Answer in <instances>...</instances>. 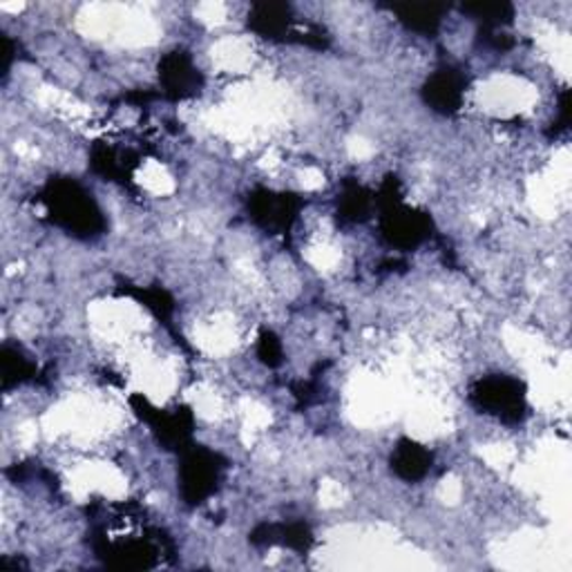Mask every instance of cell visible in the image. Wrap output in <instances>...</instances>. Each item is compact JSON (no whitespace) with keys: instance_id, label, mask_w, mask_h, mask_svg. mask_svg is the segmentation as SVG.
Returning <instances> with one entry per match:
<instances>
[{"instance_id":"8992f818","label":"cell","mask_w":572,"mask_h":572,"mask_svg":"<svg viewBox=\"0 0 572 572\" xmlns=\"http://www.w3.org/2000/svg\"><path fill=\"white\" fill-rule=\"evenodd\" d=\"M378 226L383 239L399 250H414L434 233L429 213L407 206L405 200L378 209Z\"/></svg>"},{"instance_id":"52a82bcc","label":"cell","mask_w":572,"mask_h":572,"mask_svg":"<svg viewBox=\"0 0 572 572\" xmlns=\"http://www.w3.org/2000/svg\"><path fill=\"white\" fill-rule=\"evenodd\" d=\"M159 94L168 101H188L204 90V75L193 54L177 47L166 52L157 66Z\"/></svg>"},{"instance_id":"9a60e30c","label":"cell","mask_w":572,"mask_h":572,"mask_svg":"<svg viewBox=\"0 0 572 572\" xmlns=\"http://www.w3.org/2000/svg\"><path fill=\"white\" fill-rule=\"evenodd\" d=\"M461 12L470 16L479 30H505L515 21V5L505 3V0H496V3H466L461 5Z\"/></svg>"},{"instance_id":"7c38bea8","label":"cell","mask_w":572,"mask_h":572,"mask_svg":"<svg viewBox=\"0 0 572 572\" xmlns=\"http://www.w3.org/2000/svg\"><path fill=\"white\" fill-rule=\"evenodd\" d=\"M392 14L414 34L420 36H436L442 27L445 16L450 12V5L445 3H394L390 5Z\"/></svg>"},{"instance_id":"30bf717a","label":"cell","mask_w":572,"mask_h":572,"mask_svg":"<svg viewBox=\"0 0 572 572\" xmlns=\"http://www.w3.org/2000/svg\"><path fill=\"white\" fill-rule=\"evenodd\" d=\"M392 472L405 483H420L434 468V455L414 438H401L390 457Z\"/></svg>"},{"instance_id":"e0dca14e","label":"cell","mask_w":572,"mask_h":572,"mask_svg":"<svg viewBox=\"0 0 572 572\" xmlns=\"http://www.w3.org/2000/svg\"><path fill=\"white\" fill-rule=\"evenodd\" d=\"M36 364L21 351L10 345L3 347V390H12L16 385L30 383L36 375Z\"/></svg>"},{"instance_id":"3957f363","label":"cell","mask_w":572,"mask_h":572,"mask_svg":"<svg viewBox=\"0 0 572 572\" xmlns=\"http://www.w3.org/2000/svg\"><path fill=\"white\" fill-rule=\"evenodd\" d=\"M470 403L485 416L519 425L528 416V388L524 380L507 373L483 375L470 388Z\"/></svg>"},{"instance_id":"9c48e42d","label":"cell","mask_w":572,"mask_h":572,"mask_svg":"<svg viewBox=\"0 0 572 572\" xmlns=\"http://www.w3.org/2000/svg\"><path fill=\"white\" fill-rule=\"evenodd\" d=\"M295 14L289 3H276V0H265V3L250 5L246 16V27L271 43H287L293 34Z\"/></svg>"},{"instance_id":"2e32d148","label":"cell","mask_w":572,"mask_h":572,"mask_svg":"<svg viewBox=\"0 0 572 572\" xmlns=\"http://www.w3.org/2000/svg\"><path fill=\"white\" fill-rule=\"evenodd\" d=\"M119 293L135 298L142 306H146L159 323L168 325L175 313V300L172 295L161 287H135V284H123L119 287Z\"/></svg>"},{"instance_id":"6da1fadb","label":"cell","mask_w":572,"mask_h":572,"mask_svg":"<svg viewBox=\"0 0 572 572\" xmlns=\"http://www.w3.org/2000/svg\"><path fill=\"white\" fill-rule=\"evenodd\" d=\"M49 224L77 239H97L105 233V215L90 190L70 177H52L38 193Z\"/></svg>"},{"instance_id":"ffe728a7","label":"cell","mask_w":572,"mask_h":572,"mask_svg":"<svg viewBox=\"0 0 572 572\" xmlns=\"http://www.w3.org/2000/svg\"><path fill=\"white\" fill-rule=\"evenodd\" d=\"M14 54H16V43L12 41V36L3 34V75H10L12 63H14Z\"/></svg>"},{"instance_id":"5b68a950","label":"cell","mask_w":572,"mask_h":572,"mask_svg":"<svg viewBox=\"0 0 572 572\" xmlns=\"http://www.w3.org/2000/svg\"><path fill=\"white\" fill-rule=\"evenodd\" d=\"M304 200L291 190H271V188H256L250 190L246 200V211L250 222L262 228L269 235H287L291 233L293 224L302 213Z\"/></svg>"},{"instance_id":"ba28073f","label":"cell","mask_w":572,"mask_h":572,"mask_svg":"<svg viewBox=\"0 0 572 572\" xmlns=\"http://www.w3.org/2000/svg\"><path fill=\"white\" fill-rule=\"evenodd\" d=\"M466 90L468 79L459 68L440 66L425 79L420 88V99L431 112L440 116H455L463 108Z\"/></svg>"},{"instance_id":"8fae6325","label":"cell","mask_w":572,"mask_h":572,"mask_svg":"<svg viewBox=\"0 0 572 572\" xmlns=\"http://www.w3.org/2000/svg\"><path fill=\"white\" fill-rule=\"evenodd\" d=\"M250 543L256 546H282L306 554L313 548V532L304 521L262 524L250 532Z\"/></svg>"},{"instance_id":"5bb4252c","label":"cell","mask_w":572,"mask_h":572,"mask_svg":"<svg viewBox=\"0 0 572 572\" xmlns=\"http://www.w3.org/2000/svg\"><path fill=\"white\" fill-rule=\"evenodd\" d=\"M137 157L133 153H116L114 148L105 144H94L90 153V168L94 175L103 177L105 181H121L125 183L133 177V170L137 168Z\"/></svg>"},{"instance_id":"d6986e66","label":"cell","mask_w":572,"mask_h":572,"mask_svg":"<svg viewBox=\"0 0 572 572\" xmlns=\"http://www.w3.org/2000/svg\"><path fill=\"white\" fill-rule=\"evenodd\" d=\"M568 125H570V92L563 90V94L559 99V116L552 123V135L559 137L561 133L568 131Z\"/></svg>"},{"instance_id":"277c9868","label":"cell","mask_w":572,"mask_h":572,"mask_svg":"<svg viewBox=\"0 0 572 572\" xmlns=\"http://www.w3.org/2000/svg\"><path fill=\"white\" fill-rule=\"evenodd\" d=\"M131 405L135 414L150 427L164 450L179 455L188 445L195 442V414L190 407L179 405L172 410H159L144 394L131 396Z\"/></svg>"},{"instance_id":"7a4b0ae2","label":"cell","mask_w":572,"mask_h":572,"mask_svg":"<svg viewBox=\"0 0 572 572\" xmlns=\"http://www.w3.org/2000/svg\"><path fill=\"white\" fill-rule=\"evenodd\" d=\"M228 461L204 445H188L183 452H179L177 466V485L179 496L188 507H198L206 503L222 485L226 474Z\"/></svg>"},{"instance_id":"4fadbf2b","label":"cell","mask_w":572,"mask_h":572,"mask_svg":"<svg viewBox=\"0 0 572 572\" xmlns=\"http://www.w3.org/2000/svg\"><path fill=\"white\" fill-rule=\"evenodd\" d=\"M375 209L373 190L362 186L358 179H345L338 195V217L347 224H362Z\"/></svg>"},{"instance_id":"ac0fdd59","label":"cell","mask_w":572,"mask_h":572,"mask_svg":"<svg viewBox=\"0 0 572 572\" xmlns=\"http://www.w3.org/2000/svg\"><path fill=\"white\" fill-rule=\"evenodd\" d=\"M258 358L269 369H278L284 362V347L276 332L265 329L258 338Z\"/></svg>"}]
</instances>
